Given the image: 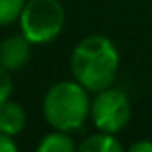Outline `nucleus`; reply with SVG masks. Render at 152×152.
I'll list each match as a JSON object with an SVG mask.
<instances>
[{
	"label": "nucleus",
	"instance_id": "7",
	"mask_svg": "<svg viewBox=\"0 0 152 152\" xmlns=\"http://www.w3.org/2000/svg\"><path fill=\"white\" fill-rule=\"evenodd\" d=\"M79 150L81 152H121L123 146L114 137V133L98 131L94 135L85 137L83 142H79Z\"/></svg>",
	"mask_w": 152,
	"mask_h": 152
},
{
	"label": "nucleus",
	"instance_id": "9",
	"mask_svg": "<svg viewBox=\"0 0 152 152\" xmlns=\"http://www.w3.org/2000/svg\"><path fill=\"white\" fill-rule=\"evenodd\" d=\"M27 0H0V27L18 21Z\"/></svg>",
	"mask_w": 152,
	"mask_h": 152
},
{
	"label": "nucleus",
	"instance_id": "8",
	"mask_svg": "<svg viewBox=\"0 0 152 152\" xmlns=\"http://www.w3.org/2000/svg\"><path fill=\"white\" fill-rule=\"evenodd\" d=\"M75 148H77V145L69 137V133L60 129H54L52 133L45 135L37 145L39 152H73Z\"/></svg>",
	"mask_w": 152,
	"mask_h": 152
},
{
	"label": "nucleus",
	"instance_id": "6",
	"mask_svg": "<svg viewBox=\"0 0 152 152\" xmlns=\"http://www.w3.org/2000/svg\"><path fill=\"white\" fill-rule=\"evenodd\" d=\"M27 123V115L21 104L14 100H4L0 104V131L10 137H18Z\"/></svg>",
	"mask_w": 152,
	"mask_h": 152
},
{
	"label": "nucleus",
	"instance_id": "2",
	"mask_svg": "<svg viewBox=\"0 0 152 152\" xmlns=\"http://www.w3.org/2000/svg\"><path fill=\"white\" fill-rule=\"evenodd\" d=\"M91 114L89 91L79 81L54 83L45 94L42 115L52 129L71 133L83 127Z\"/></svg>",
	"mask_w": 152,
	"mask_h": 152
},
{
	"label": "nucleus",
	"instance_id": "11",
	"mask_svg": "<svg viewBox=\"0 0 152 152\" xmlns=\"http://www.w3.org/2000/svg\"><path fill=\"white\" fill-rule=\"evenodd\" d=\"M15 150H18V145H15L14 137L0 131V152H15Z\"/></svg>",
	"mask_w": 152,
	"mask_h": 152
},
{
	"label": "nucleus",
	"instance_id": "10",
	"mask_svg": "<svg viewBox=\"0 0 152 152\" xmlns=\"http://www.w3.org/2000/svg\"><path fill=\"white\" fill-rule=\"evenodd\" d=\"M12 89H14L12 75H10V71L0 64V104L12 96Z\"/></svg>",
	"mask_w": 152,
	"mask_h": 152
},
{
	"label": "nucleus",
	"instance_id": "5",
	"mask_svg": "<svg viewBox=\"0 0 152 152\" xmlns=\"http://www.w3.org/2000/svg\"><path fill=\"white\" fill-rule=\"evenodd\" d=\"M31 41L23 33L10 35L0 42V64L8 71H18L31 58Z\"/></svg>",
	"mask_w": 152,
	"mask_h": 152
},
{
	"label": "nucleus",
	"instance_id": "12",
	"mask_svg": "<svg viewBox=\"0 0 152 152\" xmlns=\"http://www.w3.org/2000/svg\"><path fill=\"white\" fill-rule=\"evenodd\" d=\"M129 152H152V141H139L129 146Z\"/></svg>",
	"mask_w": 152,
	"mask_h": 152
},
{
	"label": "nucleus",
	"instance_id": "3",
	"mask_svg": "<svg viewBox=\"0 0 152 152\" xmlns=\"http://www.w3.org/2000/svg\"><path fill=\"white\" fill-rule=\"evenodd\" d=\"M18 21L31 45H46L62 33L66 10L60 0H27Z\"/></svg>",
	"mask_w": 152,
	"mask_h": 152
},
{
	"label": "nucleus",
	"instance_id": "4",
	"mask_svg": "<svg viewBox=\"0 0 152 152\" xmlns=\"http://www.w3.org/2000/svg\"><path fill=\"white\" fill-rule=\"evenodd\" d=\"M89 118L98 131L114 135L119 133L121 129H125L131 118V104L127 94L121 89H114V87L94 93V98L91 100Z\"/></svg>",
	"mask_w": 152,
	"mask_h": 152
},
{
	"label": "nucleus",
	"instance_id": "1",
	"mask_svg": "<svg viewBox=\"0 0 152 152\" xmlns=\"http://www.w3.org/2000/svg\"><path fill=\"white\" fill-rule=\"evenodd\" d=\"M73 79L89 93H98L114 85L119 69V52L104 35H89L75 45L69 58Z\"/></svg>",
	"mask_w": 152,
	"mask_h": 152
}]
</instances>
